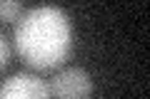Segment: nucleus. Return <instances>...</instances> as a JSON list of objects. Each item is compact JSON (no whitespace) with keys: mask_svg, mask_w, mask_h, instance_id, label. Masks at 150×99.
I'll return each instance as SVG.
<instances>
[{"mask_svg":"<svg viewBox=\"0 0 150 99\" xmlns=\"http://www.w3.org/2000/svg\"><path fill=\"white\" fill-rule=\"evenodd\" d=\"M73 32L60 8L40 5L23 12L15 27V50L30 67L53 69L70 55Z\"/></svg>","mask_w":150,"mask_h":99,"instance_id":"1","label":"nucleus"},{"mask_svg":"<svg viewBox=\"0 0 150 99\" xmlns=\"http://www.w3.org/2000/svg\"><path fill=\"white\" fill-rule=\"evenodd\" d=\"M90 92H93L90 74L80 67L63 69L50 82V94L55 99H90Z\"/></svg>","mask_w":150,"mask_h":99,"instance_id":"2","label":"nucleus"},{"mask_svg":"<svg viewBox=\"0 0 150 99\" xmlns=\"http://www.w3.org/2000/svg\"><path fill=\"white\" fill-rule=\"evenodd\" d=\"M0 99H50V87L30 72H18L0 84Z\"/></svg>","mask_w":150,"mask_h":99,"instance_id":"3","label":"nucleus"},{"mask_svg":"<svg viewBox=\"0 0 150 99\" xmlns=\"http://www.w3.org/2000/svg\"><path fill=\"white\" fill-rule=\"evenodd\" d=\"M18 17H23V5L20 3H15V0H0V20H18Z\"/></svg>","mask_w":150,"mask_h":99,"instance_id":"4","label":"nucleus"},{"mask_svg":"<svg viewBox=\"0 0 150 99\" xmlns=\"http://www.w3.org/2000/svg\"><path fill=\"white\" fill-rule=\"evenodd\" d=\"M8 60H10V47H8V40H5V35L0 32V69L8 64Z\"/></svg>","mask_w":150,"mask_h":99,"instance_id":"5","label":"nucleus"}]
</instances>
